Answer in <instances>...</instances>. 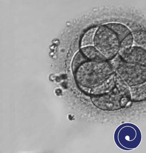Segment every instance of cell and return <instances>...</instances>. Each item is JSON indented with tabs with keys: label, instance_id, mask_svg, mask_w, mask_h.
Wrapping results in <instances>:
<instances>
[{
	"label": "cell",
	"instance_id": "obj_1",
	"mask_svg": "<svg viewBox=\"0 0 146 153\" xmlns=\"http://www.w3.org/2000/svg\"><path fill=\"white\" fill-rule=\"evenodd\" d=\"M74 72L80 88L90 95L92 89L103 83L115 72L112 63L109 60L97 62L87 60L80 65Z\"/></svg>",
	"mask_w": 146,
	"mask_h": 153
},
{
	"label": "cell",
	"instance_id": "obj_2",
	"mask_svg": "<svg viewBox=\"0 0 146 153\" xmlns=\"http://www.w3.org/2000/svg\"><path fill=\"white\" fill-rule=\"evenodd\" d=\"M120 42L115 34L104 25L98 27L94 39V46L108 60L118 54Z\"/></svg>",
	"mask_w": 146,
	"mask_h": 153
},
{
	"label": "cell",
	"instance_id": "obj_3",
	"mask_svg": "<svg viewBox=\"0 0 146 153\" xmlns=\"http://www.w3.org/2000/svg\"><path fill=\"white\" fill-rule=\"evenodd\" d=\"M114 68L115 72L129 86L146 82V66L127 63L122 60Z\"/></svg>",
	"mask_w": 146,
	"mask_h": 153
},
{
	"label": "cell",
	"instance_id": "obj_4",
	"mask_svg": "<svg viewBox=\"0 0 146 153\" xmlns=\"http://www.w3.org/2000/svg\"><path fill=\"white\" fill-rule=\"evenodd\" d=\"M93 104L102 109L113 110L121 108V101L123 97L115 87L110 92L103 95L91 96Z\"/></svg>",
	"mask_w": 146,
	"mask_h": 153
},
{
	"label": "cell",
	"instance_id": "obj_5",
	"mask_svg": "<svg viewBox=\"0 0 146 153\" xmlns=\"http://www.w3.org/2000/svg\"><path fill=\"white\" fill-rule=\"evenodd\" d=\"M124 62L132 64L146 66V49L135 46L118 54Z\"/></svg>",
	"mask_w": 146,
	"mask_h": 153
},
{
	"label": "cell",
	"instance_id": "obj_6",
	"mask_svg": "<svg viewBox=\"0 0 146 153\" xmlns=\"http://www.w3.org/2000/svg\"><path fill=\"white\" fill-rule=\"evenodd\" d=\"M115 73L103 83L92 89L90 95L97 96L106 94L110 92L115 87Z\"/></svg>",
	"mask_w": 146,
	"mask_h": 153
},
{
	"label": "cell",
	"instance_id": "obj_7",
	"mask_svg": "<svg viewBox=\"0 0 146 153\" xmlns=\"http://www.w3.org/2000/svg\"><path fill=\"white\" fill-rule=\"evenodd\" d=\"M130 100L140 102L145 100L146 82L130 86Z\"/></svg>",
	"mask_w": 146,
	"mask_h": 153
},
{
	"label": "cell",
	"instance_id": "obj_8",
	"mask_svg": "<svg viewBox=\"0 0 146 153\" xmlns=\"http://www.w3.org/2000/svg\"><path fill=\"white\" fill-rule=\"evenodd\" d=\"M80 51L88 60L97 62L108 60L94 46L82 47Z\"/></svg>",
	"mask_w": 146,
	"mask_h": 153
},
{
	"label": "cell",
	"instance_id": "obj_9",
	"mask_svg": "<svg viewBox=\"0 0 146 153\" xmlns=\"http://www.w3.org/2000/svg\"><path fill=\"white\" fill-rule=\"evenodd\" d=\"M104 25L115 34L120 42L131 32L127 27L120 23H111Z\"/></svg>",
	"mask_w": 146,
	"mask_h": 153
},
{
	"label": "cell",
	"instance_id": "obj_10",
	"mask_svg": "<svg viewBox=\"0 0 146 153\" xmlns=\"http://www.w3.org/2000/svg\"><path fill=\"white\" fill-rule=\"evenodd\" d=\"M115 87L123 97L130 100V86L115 72Z\"/></svg>",
	"mask_w": 146,
	"mask_h": 153
},
{
	"label": "cell",
	"instance_id": "obj_11",
	"mask_svg": "<svg viewBox=\"0 0 146 153\" xmlns=\"http://www.w3.org/2000/svg\"><path fill=\"white\" fill-rule=\"evenodd\" d=\"M134 41L136 46L146 49V31L141 29H137L131 32Z\"/></svg>",
	"mask_w": 146,
	"mask_h": 153
},
{
	"label": "cell",
	"instance_id": "obj_12",
	"mask_svg": "<svg viewBox=\"0 0 146 153\" xmlns=\"http://www.w3.org/2000/svg\"><path fill=\"white\" fill-rule=\"evenodd\" d=\"M98 27L91 28L83 35L80 42L81 48L90 46H94V39Z\"/></svg>",
	"mask_w": 146,
	"mask_h": 153
},
{
	"label": "cell",
	"instance_id": "obj_13",
	"mask_svg": "<svg viewBox=\"0 0 146 153\" xmlns=\"http://www.w3.org/2000/svg\"><path fill=\"white\" fill-rule=\"evenodd\" d=\"M133 40L131 32L120 42L118 54L127 50L132 46Z\"/></svg>",
	"mask_w": 146,
	"mask_h": 153
},
{
	"label": "cell",
	"instance_id": "obj_14",
	"mask_svg": "<svg viewBox=\"0 0 146 153\" xmlns=\"http://www.w3.org/2000/svg\"><path fill=\"white\" fill-rule=\"evenodd\" d=\"M88 60L82 53L79 52L76 54L74 58L72 64V69L74 72L77 68L82 63Z\"/></svg>",
	"mask_w": 146,
	"mask_h": 153
}]
</instances>
